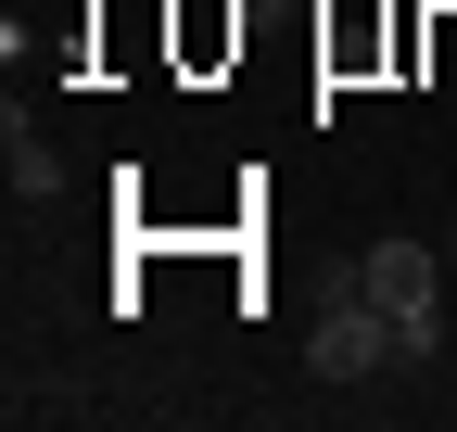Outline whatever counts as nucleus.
<instances>
[{"instance_id":"6","label":"nucleus","mask_w":457,"mask_h":432,"mask_svg":"<svg viewBox=\"0 0 457 432\" xmlns=\"http://www.w3.org/2000/svg\"><path fill=\"white\" fill-rule=\"evenodd\" d=\"M445 267H457V229H445Z\"/></svg>"},{"instance_id":"5","label":"nucleus","mask_w":457,"mask_h":432,"mask_svg":"<svg viewBox=\"0 0 457 432\" xmlns=\"http://www.w3.org/2000/svg\"><path fill=\"white\" fill-rule=\"evenodd\" d=\"M13 420H89V382H38V395H13Z\"/></svg>"},{"instance_id":"4","label":"nucleus","mask_w":457,"mask_h":432,"mask_svg":"<svg viewBox=\"0 0 457 432\" xmlns=\"http://www.w3.org/2000/svg\"><path fill=\"white\" fill-rule=\"evenodd\" d=\"M432 344H445V318H432V305H394V369H420Z\"/></svg>"},{"instance_id":"2","label":"nucleus","mask_w":457,"mask_h":432,"mask_svg":"<svg viewBox=\"0 0 457 432\" xmlns=\"http://www.w3.org/2000/svg\"><path fill=\"white\" fill-rule=\"evenodd\" d=\"M356 293H369V305H432V242H407V229L369 242V254H356Z\"/></svg>"},{"instance_id":"1","label":"nucleus","mask_w":457,"mask_h":432,"mask_svg":"<svg viewBox=\"0 0 457 432\" xmlns=\"http://www.w3.org/2000/svg\"><path fill=\"white\" fill-rule=\"evenodd\" d=\"M305 356H318V382H369V369H394V305H369L356 280H330Z\"/></svg>"},{"instance_id":"3","label":"nucleus","mask_w":457,"mask_h":432,"mask_svg":"<svg viewBox=\"0 0 457 432\" xmlns=\"http://www.w3.org/2000/svg\"><path fill=\"white\" fill-rule=\"evenodd\" d=\"M0 153H13V191H26V204H51V191H64V153L26 128V102H13V128H0Z\"/></svg>"}]
</instances>
